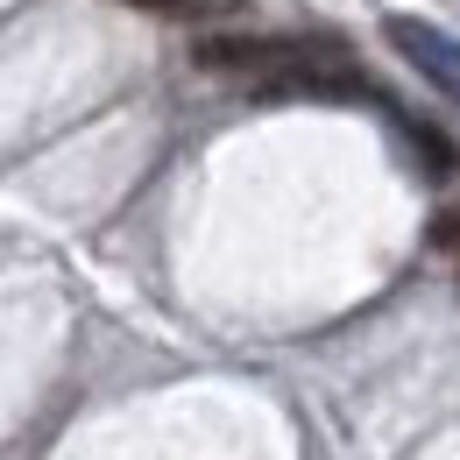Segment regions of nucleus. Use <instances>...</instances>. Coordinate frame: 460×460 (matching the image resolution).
Segmentation results:
<instances>
[{
  "instance_id": "1",
  "label": "nucleus",
  "mask_w": 460,
  "mask_h": 460,
  "mask_svg": "<svg viewBox=\"0 0 460 460\" xmlns=\"http://www.w3.org/2000/svg\"><path fill=\"white\" fill-rule=\"evenodd\" d=\"M191 58L206 71H227L241 85L270 93V100H376L368 78L354 71L341 36L326 29H227V36H199Z\"/></svg>"
},
{
  "instance_id": "2",
  "label": "nucleus",
  "mask_w": 460,
  "mask_h": 460,
  "mask_svg": "<svg viewBox=\"0 0 460 460\" xmlns=\"http://www.w3.org/2000/svg\"><path fill=\"white\" fill-rule=\"evenodd\" d=\"M390 50H397V58L411 64L418 78H432V85H439V93L460 107V43H454V36H439L432 22H411V14H397V22H390Z\"/></svg>"
},
{
  "instance_id": "3",
  "label": "nucleus",
  "mask_w": 460,
  "mask_h": 460,
  "mask_svg": "<svg viewBox=\"0 0 460 460\" xmlns=\"http://www.w3.org/2000/svg\"><path fill=\"white\" fill-rule=\"evenodd\" d=\"M403 135H411V149H418V164L432 177H454L460 171V149L439 135V128H425V120H403Z\"/></svg>"
},
{
  "instance_id": "4",
  "label": "nucleus",
  "mask_w": 460,
  "mask_h": 460,
  "mask_svg": "<svg viewBox=\"0 0 460 460\" xmlns=\"http://www.w3.org/2000/svg\"><path fill=\"white\" fill-rule=\"evenodd\" d=\"M432 248H439V255H460V206H447V213H432Z\"/></svg>"
},
{
  "instance_id": "5",
  "label": "nucleus",
  "mask_w": 460,
  "mask_h": 460,
  "mask_svg": "<svg viewBox=\"0 0 460 460\" xmlns=\"http://www.w3.org/2000/svg\"><path fill=\"white\" fill-rule=\"evenodd\" d=\"M128 7H156V14H199V0H128Z\"/></svg>"
}]
</instances>
